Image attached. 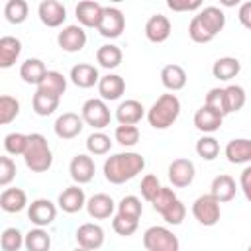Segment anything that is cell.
I'll return each instance as SVG.
<instances>
[{"instance_id": "obj_2", "label": "cell", "mask_w": 251, "mask_h": 251, "mask_svg": "<svg viewBox=\"0 0 251 251\" xmlns=\"http://www.w3.org/2000/svg\"><path fill=\"white\" fill-rule=\"evenodd\" d=\"M178 114H180V100L176 98V94L165 92L147 110V122L155 129H167L176 122Z\"/></svg>"}, {"instance_id": "obj_9", "label": "cell", "mask_w": 251, "mask_h": 251, "mask_svg": "<svg viewBox=\"0 0 251 251\" xmlns=\"http://www.w3.org/2000/svg\"><path fill=\"white\" fill-rule=\"evenodd\" d=\"M27 218L35 226H41V227L51 226L57 218V206L49 198H35L27 206Z\"/></svg>"}, {"instance_id": "obj_49", "label": "cell", "mask_w": 251, "mask_h": 251, "mask_svg": "<svg viewBox=\"0 0 251 251\" xmlns=\"http://www.w3.org/2000/svg\"><path fill=\"white\" fill-rule=\"evenodd\" d=\"M14 178H16V163L8 155H2L0 157V186H8Z\"/></svg>"}, {"instance_id": "obj_6", "label": "cell", "mask_w": 251, "mask_h": 251, "mask_svg": "<svg viewBox=\"0 0 251 251\" xmlns=\"http://www.w3.org/2000/svg\"><path fill=\"white\" fill-rule=\"evenodd\" d=\"M220 200L214 194H202L192 202V216L198 224L210 227L220 222Z\"/></svg>"}, {"instance_id": "obj_38", "label": "cell", "mask_w": 251, "mask_h": 251, "mask_svg": "<svg viewBox=\"0 0 251 251\" xmlns=\"http://www.w3.org/2000/svg\"><path fill=\"white\" fill-rule=\"evenodd\" d=\"M224 92H226V112L227 114L239 112L245 106V90H243V86L229 84V86L224 88Z\"/></svg>"}, {"instance_id": "obj_25", "label": "cell", "mask_w": 251, "mask_h": 251, "mask_svg": "<svg viewBox=\"0 0 251 251\" xmlns=\"http://www.w3.org/2000/svg\"><path fill=\"white\" fill-rule=\"evenodd\" d=\"M145 116V108L137 100H124L116 108V120L118 124H139L141 118Z\"/></svg>"}, {"instance_id": "obj_34", "label": "cell", "mask_w": 251, "mask_h": 251, "mask_svg": "<svg viewBox=\"0 0 251 251\" xmlns=\"http://www.w3.org/2000/svg\"><path fill=\"white\" fill-rule=\"evenodd\" d=\"M24 247H25L27 251H49V247H51V235H49L41 226H37V227L29 229V231L25 233V243H24Z\"/></svg>"}, {"instance_id": "obj_26", "label": "cell", "mask_w": 251, "mask_h": 251, "mask_svg": "<svg viewBox=\"0 0 251 251\" xmlns=\"http://www.w3.org/2000/svg\"><path fill=\"white\" fill-rule=\"evenodd\" d=\"M235 192H237V186H235L233 176H229V175H218V176H214V180L210 184V194H214L220 200V204L233 200L235 198Z\"/></svg>"}, {"instance_id": "obj_50", "label": "cell", "mask_w": 251, "mask_h": 251, "mask_svg": "<svg viewBox=\"0 0 251 251\" xmlns=\"http://www.w3.org/2000/svg\"><path fill=\"white\" fill-rule=\"evenodd\" d=\"M175 200H176L175 190H173V188H167V186H161V190L157 192V196L153 198L151 204H153V210L161 214V212H163L171 202H175Z\"/></svg>"}, {"instance_id": "obj_35", "label": "cell", "mask_w": 251, "mask_h": 251, "mask_svg": "<svg viewBox=\"0 0 251 251\" xmlns=\"http://www.w3.org/2000/svg\"><path fill=\"white\" fill-rule=\"evenodd\" d=\"M27 14H29V6L25 0H8L4 6V16L14 25L24 24L27 20Z\"/></svg>"}, {"instance_id": "obj_42", "label": "cell", "mask_w": 251, "mask_h": 251, "mask_svg": "<svg viewBox=\"0 0 251 251\" xmlns=\"http://www.w3.org/2000/svg\"><path fill=\"white\" fill-rule=\"evenodd\" d=\"M116 210H118V214H122V216H127V218H135V220H139V218H141V214H143V204H141V200H139L137 196L127 194V196H124V198L118 202Z\"/></svg>"}, {"instance_id": "obj_14", "label": "cell", "mask_w": 251, "mask_h": 251, "mask_svg": "<svg viewBox=\"0 0 251 251\" xmlns=\"http://www.w3.org/2000/svg\"><path fill=\"white\" fill-rule=\"evenodd\" d=\"M57 204H59V208H61L63 212H67V214H76V212H80L82 208H86V194H84V190L80 188V184L75 182L73 186H67V188L59 194Z\"/></svg>"}, {"instance_id": "obj_40", "label": "cell", "mask_w": 251, "mask_h": 251, "mask_svg": "<svg viewBox=\"0 0 251 251\" xmlns=\"http://www.w3.org/2000/svg\"><path fill=\"white\" fill-rule=\"evenodd\" d=\"M25 243V235L18 227H6L0 235V247L2 251H20Z\"/></svg>"}, {"instance_id": "obj_22", "label": "cell", "mask_w": 251, "mask_h": 251, "mask_svg": "<svg viewBox=\"0 0 251 251\" xmlns=\"http://www.w3.org/2000/svg\"><path fill=\"white\" fill-rule=\"evenodd\" d=\"M226 159L231 163V165H245V163H251V139H245V137H237V139H231L226 149Z\"/></svg>"}, {"instance_id": "obj_51", "label": "cell", "mask_w": 251, "mask_h": 251, "mask_svg": "<svg viewBox=\"0 0 251 251\" xmlns=\"http://www.w3.org/2000/svg\"><path fill=\"white\" fill-rule=\"evenodd\" d=\"M204 0H167V8L173 12H196Z\"/></svg>"}, {"instance_id": "obj_23", "label": "cell", "mask_w": 251, "mask_h": 251, "mask_svg": "<svg viewBox=\"0 0 251 251\" xmlns=\"http://www.w3.org/2000/svg\"><path fill=\"white\" fill-rule=\"evenodd\" d=\"M186 71L180 67V65H175V63H169L161 69V82L163 86L169 90V92H176V90H182L186 86Z\"/></svg>"}, {"instance_id": "obj_41", "label": "cell", "mask_w": 251, "mask_h": 251, "mask_svg": "<svg viewBox=\"0 0 251 251\" xmlns=\"http://www.w3.org/2000/svg\"><path fill=\"white\" fill-rule=\"evenodd\" d=\"M18 114H20V102L10 94L0 96V124L8 126L18 118Z\"/></svg>"}, {"instance_id": "obj_52", "label": "cell", "mask_w": 251, "mask_h": 251, "mask_svg": "<svg viewBox=\"0 0 251 251\" xmlns=\"http://www.w3.org/2000/svg\"><path fill=\"white\" fill-rule=\"evenodd\" d=\"M239 188L243 190L245 198L251 202V165H247L239 175Z\"/></svg>"}, {"instance_id": "obj_17", "label": "cell", "mask_w": 251, "mask_h": 251, "mask_svg": "<svg viewBox=\"0 0 251 251\" xmlns=\"http://www.w3.org/2000/svg\"><path fill=\"white\" fill-rule=\"evenodd\" d=\"M116 202L110 194H104V192H98V194H92L88 200H86V212L90 218L94 220H106L114 214L116 210Z\"/></svg>"}, {"instance_id": "obj_24", "label": "cell", "mask_w": 251, "mask_h": 251, "mask_svg": "<svg viewBox=\"0 0 251 251\" xmlns=\"http://www.w3.org/2000/svg\"><path fill=\"white\" fill-rule=\"evenodd\" d=\"M25 206H27V194H25V190H22V188H18V186H14V188H6V186H4V190H2V194H0V208H2L4 212H8V214H18V212H22Z\"/></svg>"}, {"instance_id": "obj_30", "label": "cell", "mask_w": 251, "mask_h": 251, "mask_svg": "<svg viewBox=\"0 0 251 251\" xmlns=\"http://www.w3.org/2000/svg\"><path fill=\"white\" fill-rule=\"evenodd\" d=\"M45 73H47V67L41 59H31L29 57L20 67V78L27 84H39L41 78L45 76Z\"/></svg>"}, {"instance_id": "obj_4", "label": "cell", "mask_w": 251, "mask_h": 251, "mask_svg": "<svg viewBox=\"0 0 251 251\" xmlns=\"http://www.w3.org/2000/svg\"><path fill=\"white\" fill-rule=\"evenodd\" d=\"M143 247L147 251H178L180 241L171 229L163 226H151L143 231Z\"/></svg>"}, {"instance_id": "obj_5", "label": "cell", "mask_w": 251, "mask_h": 251, "mask_svg": "<svg viewBox=\"0 0 251 251\" xmlns=\"http://www.w3.org/2000/svg\"><path fill=\"white\" fill-rule=\"evenodd\" d=\"M80 116H82L84 124L90 126L92 129H104L106 126H110V120H112L110 108L104 98H88L82 104Z\"/></svg>"}, {"instance_id": "obj_55", "label": "cell", "mask_w": 251, "mask_h": 251, "mask_svg": "<svg viewBox=\"0 0 251 251\" xmlns=\"http://www.w3.org/2000/svg\"><path fill=\"white\" fill-rule=\"evenodd\" d=\"M110 2H116V4H120V2H126V0H110Z\"/></svg>"}, {"instance_id": "obj_28", "label": "cell", "mask_w": 251, "mask_h": 251, "mask_svg": "<svg viewBox=\"0 0 251 251\" xmlns=\"http://www.w3.org/2000/svg\"><path fill=\"white\" fill-rule=\"evenodd\" d=\"M122 59H124V53H122V49H120L118 45H114V43H104V45H100L98 51H96V63H98L102 69H108V71L118 69L120 63H122Z\"/></svg>"}, {"instance_id": "obj_20", "label": "cell", "mask_w": 251, "mask_h": 251, "mask_svg": "<svg viewBox=\"0 0 251 251\" xmlns=\"http://www.w3.org/2000/svg\"><path fill=\"white\" fill-rule=\"evenodd\" d=\"M102 12H104V8L98 2H94V0H82L75 8L76 20H78V24L82 27H98Z\"/></svg>"}, {"instance_id": "obj_56", "label": "cell", "mask_w": 251, "mask_h": 251, "mask_svg": "<svg viewBox=\"0 0 251 251\" xmlns=\"http://www.w3.org/2000/svg\"><path fill=\"white\" fill-rule=\"evenodd\" d=\"M249 251H251V243H249Z\"/></svg>"}, {"instance_id": "obj_16", "label": "cell", "mask_w": 251, "mask_h": 251, "mask_svg": "<svg viewBox=\"0 0 251 251\" xmlns=\"http://www.w3.org/2000/svg\"><path fill=\"white\" fill-rule=\"evenodd\" d=\"M222 122H224V114L210 108V106H202L196 110L194 114V127L202 133H214L222 127Z\"/></svg>"}, {"instance_id": "obj_13", "label": "cell", "mask_w": 251, "mask_h": 251, "mask_svg": "<svg viewBox=\"0 0 251 251\" xmlns=\"http://www.w3.org/2000/svg\"><path fill=\"white\" fill-rule=\"evenodd\" d=\"M37 16L43 25L47 27H59L67 20V8L57 0H43L37 6Z\"/></svg>"}, {"instance_id": "obj_43", "label": "cell", "mask_w": 251, "mask_h": 251, "mask_svg": "<svg viewBox=\"0 0 251 251\" xmlns=\"http://www.w3.org/2000/svg\"><path fill=\"white\" fill-rule=\"evenodd\" d=\"M188 35H190V39L194 41V43H210L216 35L202 24V20L198 18V14L190 20V25H188Z\"/></svg>"}, {"instance_id": "obj_15", "label": "cell", "mask_w": 251, "mask_h": 251, "mask_svg": "<svg viewBox=\"0 0 251 251\" xmlns=\"http://www.w3.org/2000/svg\"><path fill=\"white\" fill-rule=\"evenodd\" d=\"M75 237H76L78 247H82V249H100L104 245V237L106 235H104L102 226L92 224V222H86V224L78 226Z\"/></svg>"}, {"instance_id": "obj_46", "label": "cell", "mask_w": 251, "mask_h": 251, "mask_svg": "<svg viewBox=\"0 0 251 251\" xmlns=\"http://www.w3.org/2000/svg\"><path fill=\"white\" fill-rule=\"evenodd\" d=\"M161 216H163V220H165L167 224L178 226V224H182V220H184V216H186V206L176 198L175 202H171V204L161 212Z\"/></svg>"}, {"instance_id": "obj_33", "label": "cell", "mask_w": 251, "mask_h": 251, "mask_svg": "<svg viewBox=\"0 0 251 251\" xmlns=\"http://www.w3.org/2000/svg\"><path fill=\"white\" fill-rule=\"evenodd\" d=\"M198 18L202 20V24H204L214 35H218V33L224 29V25H226V14H224L220 8H216V6H208V8L200 10V12H198Z\"/></svg>"}, {"instance_id": "obj_47", "label": "cell", "mask_w": 251, "mask_h": 251, "mask_svg": "<svg viewBox=\"0 0 251 251\" xmlns=\"http://www.w3.org/2000/svg\"><path fill=\"white\" fill-rule=\"evenodd\" d=\"M161 180L155 176V175H145L143 178H141V184H139V190H141V196H143V200H147V202H153V198L157 196V192L161 190Z\"/></svg>"}, {"instance_id": "obj_21", "label": "cell", "mask_w": 251, "mask_h": 251, "mask_svg": "<svg viewBox=\"0 0 251 251\" xmlns=\"http://www.w3.org/2000/svg\"><path fill=\"white\" fill-rule=\"evenodd\" d=\"M69 78L78 88H92L94 84H98L100 75H98V69L94 65H90V63H76L71 69Z\"/></svg>"}, {"instance_id": "obj_11", "label": "cell", "mask_w": 251, "mask_h": 251, "mask_svg": "<svg viewBox=\"0 0 251 251\" xmlns=\"http://www.w3.org/2000/svg\"><path fill=\"white\" fill-rule=\"evenodd\" d=\"M94 173H96V165L90 155L78 153L69 163V175L76 184H88L94 178Z\"/></svg>"}, {"instance_id": "obj_12", "label": "cell", "mask_w": 251, "mask_h": 251, "mask_svg": "<svg viewBox=\"0 0 251 251\" xmlns=\"http://www.w3.org/2000/svg\"><path fill=\"white\" fill-rule=\"evenodd\" d=\"M82 127H84V120H82V116H78L75 112L61 114L55 120V126H53L55 135L59 139H75L76 135H80Z\"/></svg>"}, {"instance_id": "obj_54", "label": "cell", "mask_w": 251, "mask_h": 251, "mask_svg": "<svg viewBox=\"0 0 251 251\" xmlns=\"http://www.w3.org/2000/svg\"><path fill=\"white\" fill-rule=\"evenodd\" d=\"M220 4H222L224 8H235V6L241 4V0H220Z\"/></svg>"}, {"instance_id": "obj_48", "label": "cell", "mask_w": 251, "mask_h": 251, "mask_svg": "<svg viewBox=\"0 0 251 251\" xmlns=\"http://www.w3.org/2000/svg\"><path fill=\"white\" fill-rule=\"evenodd\" d=\"M204 104L210 106V108H214V110H218V112H222L224 116L227 114V112H226V92H224V88H220V86L208 90Z\"/></svg>"}, {"instance_id": "obj_32", "label": "cell", "mask_w": 251, "mask_h": 251, "mask_svg": "<svg viewBox=\"0 0 251 251\" xmlns=\"http://www.w3.org/2000/svg\"><path fill=\"white\" fill-rule=\"evenodd\" d=\"M37 90H43L47 94H55L61 98L67 90V78L59 71H47L45 76L41 78V82L37 84Z\"/></svg>"}, {"instance_id": "obj_10", "label": "cell", "mask_w": 251, "mask_h": 251, "mask_svg": "<svg viewBox=\"0 0 251 251\" xmlns=\"http://www.w3.org/2000/svg\"><path fill=\"white\" fill-rule=\"evenodd\" d=\"M57 43H59V47H61L63 51H67V53H78V51H82L84 45H86V31H84L82 25H76V24L67 25V27H63V29L59 31Z\"/></svg>"}, {"instance_id": "obj_44", "label": "cell", "mask_w": 251, "mask_h": 251, "mask_svg": "<svg viewBox=\"0 0 251 251\" xmlns=\"http://www.w3.org/2000/svg\"><path fill=\"white\" fill-rule=\"evenodd\" d=\"M25 147H27V135L25 133L12 131V133H8L4 137V149H6L8 155H14V157L24 155Z\"/></svg>"}, {"instance_id": "obj_53", "label": "cell", "mask_w": 251, "mask_h": 251, "mask_svg": "<svg viewBox=\"0 0 251 251\" xmlns=\"http://www.w3.org/2000/svg\"><path fill=\"white\" fill-rule=\"evenodd\" d=\"M237 18H239V24H241L245 29H251V0L239 4Z\"/></svg>"}, {"instance_id": "obj_45", "label": "cell", "mask_w": 251, "mask_h": 251, "mask_svg": "<svg viewBox=\"0 0 251 251\" xmlns=\"http://www.w3.org/2000/svg\"><path fill=\"white\" fill-rule=\"evenodd\" d=\"M137 226H139V220L122 216V214H118V212H116V216H114V220H112V229H114L118 235H122V237L133 235V233L137 231Z\"/></svg>"}, {"instance_id": "obj_18", "label": "cell", "mask_w": 251, "mask_h": 251, "mask_svg": "<svg viewBox=\"0 0 251 251\" xmlns=\"http://www.w3.org/2000/svg\"><path fill=\"white\" fill-rule=\"evenodd\" d=\"M124 92H126V80L120 75L108 73V75L100 76V80H98L100 98H104L106 102H114V100H120Z\"/></svg>"}, {"instance_id": "obj_29", "label": "cell", "mask_w": 251, "mask_h": 251, "mask_svg": "<svg viewBox=\"0 0 251 251\" xmlns=\"http://www.w3.org/2000/svg\"><path fill=\"white\" fill-rule=\"evenodd\" d=\"M239 71H241V63L235 57H220L212 65V75L218 80H231L239 75Z\"/></svg>"}, {"instance_id": "obj_37", "label": "cell", "mask_w": 251, "mask_h": 251, "mask_svg": "<svg viewBox=\"0 0 251 251\" xmlns=\"http://www.w3.org/2000/svg\"><path fill=\"white\" fill-rule=\"evenodd\" d=\"M196 155L204 161H214L220 155V143L216 137H212L210 133H204L198 141H196Z\"/></svg>"}, {"instance_id": "obj_3", "label": "cell", "mask_w": 251, "mask_h": 251, "mask_svg": "<svg viewBox=\"0 0 251 251\" xmlns=\"http://www.w3.org/2000/svg\"><path fill=\"white\" fill-rule=\"evenodd\" d=\"M24 161L25 167L31 173H45L53 165V151L41 133H29L27 135V147L24 151Z\"/></svg>"}, {"instance_id": "obj_31", "label": "cell", "mask_w": 251, "mask_h": 251, "mask_svg": "<svg viewBox=\"0 0 251 251\" xmlns=\"http://www.w3.org/2000/svg\"><path fill=\"white\" fill-rule=\"evenodd\" d=\"M59 102H61L59 96L47 94V92H43V90H35V94H33V98H31V108H33V112H35L37 116L47 118V116H51V114L59 108Z\"/></svg>"}, {"instance_id": "obj_36", "label": "cell", "mask_w": 251, "mask_h": 251, "mask_svg": "<svg viewBox=\"0 0 251 251\" xmlns=\"http://www.w3.org/2000/svg\"><path fill=\"white\" fill-rule=\"evenodd\" d=\"M86 149L90 155H106L112 149V139L102 129H96L86 137Z\"/></svg>"}, {"instance_id": "obj_19", "label": "cell", "mask_w": 251, "mask_h": 251, "mask_svg": "<svg viewBox=\"0 0 251 251\" xmlns=\"http://www.w3.org/2000/svg\"><path fill=\"white\" fill-rule=\"evenodd\" d=\"M171 35V22L163 14H155L145 22V37L151 43H165Z\"/></svg>"}, {"instance_id": "obj_1", "label": "cell", "mask_w": 251, "mask_h": 251, "mask_svg": "<svg viewBox=\"0 0 251 251\" xmlns=\"http://www.w3.org/2000/svg\"><path fill=\"white\" fill-rule=\"evenodd\" d=\"M145 169V159L135 151L116 153L104 161V178L110 184H124Z\"/></svg>"}, {"instance_id": "obj_39", "label": "cell", "mask_w": 251, "mask_h": 251, "mask_svg": "<svg viewBox=\"0 0 251 251\" xmlns=\"http://www.w3.org/2000/svg\"><path fill=\"white\" fill-rule=\"evenodd\" d=\"M139 137H141V133H139L137 126H133V124H120L116 127V131H114V139L122 147H133V145H137L139 143Z\"/></svg>"}, {"instance_id": "obj_8", "label": "cell", "mask_w": 251, "mask_h": 251, "mask_svg": "<svg viewBox=\"0 0 251 251\" xmlns=\"http://www.w3.org/2000/svg\"><path fill=\"white\" fill-rule=\"evenodd\" d=\"M167 176L175 188H186L192 184V180L196 176L194 163L190 159H184V157L175 159V161H171V165L167 169Z\"/></svg>"}, {"instance_id": "obj_7", "label": "cell", "mask_w": 251, "mask_h": 251, "mask_svg": "<svg viewBox=\"0 0 251 251\" xmlns=\"http://www.w3.org/2000/svg\"><path fill=\"white\" fill-rule=\"evenodd\" d=\"M98 33L106 39H116L124 33L126 29V16L120 8H114V6H108L104 8L102 12V18H100V24H98Z\"/></svg>"}, {"instance_id": "obj_27", "label": "cell", "mask_w": 251, "mask_h": 251, "mask_svg": "<svg viewBox=\"0 0 251 251\" xmlns=\"http://www.w3.org/2000/svg\"><path fill=\"white\" fill-rule=\"evenodd\" d=\"M22 53V41L14 35H4L0 37V67L10 69Z\"/></svg>"}]
</instances>
